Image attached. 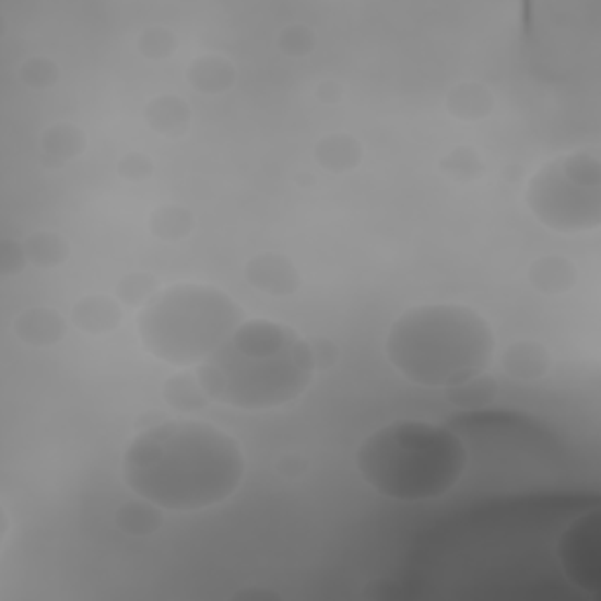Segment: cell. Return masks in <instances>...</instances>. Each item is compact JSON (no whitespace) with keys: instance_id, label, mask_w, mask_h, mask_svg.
<instances>
[{"instance_id":"6da1fadb","label":"cell","mask_w":601,"mask_h":601,"mask_svg":"<svg viewBox=\"0 0 601 601\" xmlns=\"http://www.w3.org/2000/svg\"><path fill=\"white\" fill-rule=\"evenodd\" d=\"M130 492L169 512H196L228 500L245 478L237 439L204 421H161L141 431L122 458Z\"/></svg>"},{"instance_id":"7a4b0ae2","label":"cell","mask_w":601,"mask_h":601,"mask_svg":"<svg viewBox=\"0 0 601 601\" xmlns=\"http://www.w3.org/2000/svg\"><path fill=\"white\" fill-rule=\"evenodd\" d=\"M315 372L310 341L273 320H245L196 369L212 402L243 411H268L298 400Z\"/></svg>"},{"instance_id":"3957f363","label":"cell","mask_w":601,"mask_h":601,"mask_svg":"<svg viewBox=\"0 0 601 601\" xmlns=\"http://www.w3.org/2000/svg\"><path fill=\"white\" fill-rule=\"evenodd\" d=\"M494 329L463 304H423L390 325L386 355L409 384L451 388L492 365Z\"/></svg>"},{"instance_id":"277c9868","label":"cell","mask_w":601,"mask_h":601,"mask_svg":"<svg viewBox=\"0 0 601 601\" xmlns=\"http://www.w3.org/2000/svg\"><path fill=\"white\" fill-rule=\"evenodd\" d=\"M357 472L378 496L425 503L449 494L470 463L466 441L431 421H394L357 447Z\"/></svg>"},{"instance_id":"5b68a950","label":"cell","mask_w":601,"mask_h":601,"mask_svg":"<svg viewBox=\"0 0 601 601\" xmlns=\"http://www.w3.org/2000/svg\"><path fill=\"white\" fill-rule=\"evenodd\" d=\"M245 322V310L224 290L179 282L141 308L137 329L144 351L172 367H198Z\"/></svg>"},{"instance_id":"8992f818","label":"cell","mask_w":601,"mask_h":601,"mask_svg":"<svg viewBox=\"0 0 601 601\" xmlns=\"http://www.w3.org/2000/svg\"><path fill=\"white\" fill-rule=\"evenodd\" d=\"M527 208L550 231L585 233L601 224V163L592 151L552 157L527 184Z\"/></svg>"},{"instance_id":"52a82bcc","label":"cell","mask_w":601,"mask_h":601,"mask_svg":"<svg viewBox=\"0 0 601 601\" xmlns=\"http://www.w3.org/2000/svg\"><path fill=\"white\" fill-rule=\"evenodd\" d=\"M566 578L578 590L599 594L601 588V512L594 508L568 525L555 547Z\"/></svg>"},{"instance_id":"ba28073f","label":"cell","mask_w":601,"mask_h":601,"mask_svg":"<svg viewBox=\"0 0 601 601\" xmlns=\"http://www.w3.org/2000/svg\"><path fill=\"white\" fill-rule=\"evenodd\" d=\"M245 278L251 287L271 296H290L300 287L298 268L280 251H263L251 257L245 266Z\"/></svg>"},{"instance_id":"9c48e42d","label":"cell","mask_w":601,"mask_h":601,"mask_svg":"<svg viewBox=\"0 0 601 601\" xmlns=\"http://www.w3.org/2000/svg\"><path fill=\"white\" fill-rule=\"evenodd\" d=\"M14 337L31 347H50L67 337V320L52 308H28L14 320Z\"/></svg>"},{"instance_id":"30bf717a","label":"cell","mask_w":601,"mask_h":601,"mask_svg":"<svg viewBox=\"0 0 601 601\" xmlns=\"http://www.w3.org/2000/svg\"><path fill=\"white\" fill-rule=\"evenodd\" d=\"M73 325L90 337H104L122 322V306L116 296L94 294L78 300L71 315Z\"/></svg>"},{"instance_id":"8fae6325","label":"cell","mask_w":601,"mask_h":601,"mask_svg":"<svg viewBox=\"0 0 601 601\" xmlns=\"http://www.w3.org/2000/svg\"><path fill=\"white\" fill-rule=\"evenodd\" d=\"M552 367V355L543 343L533 339L515 341L503 355V369L515 381H538Z\"/></svg>"},{"instance_id":"7c38bea8","label":"cell","mask_w":601,"mask_h":601,"mask_svg":"<svg viewBox=\"0 0 601 601\" xmlns=\"http://www.w3.org/2000/svg\"><path fill=\"white\" fill-rule=\"evenodd\" d=\"M146 125L163 137H181L191 125V106L179 94H157L144 108Z\"/></svg>"},{"instance_id":"4fadbf2b","label":"cell","mask_w":601,"mask_h":601,"mask_svg":"<svg viewBox=\"0 0 601 601\" xmlns=\"http://www.w3.org/2000/svg\"><path fill=\"white\" fill-rule=\"evenodd\" d=\"M527 280L535 292L555 296V294H564L576 284L578 280V271L571 259H566L562 255H547L535 259L529 271H527Z\"/></svg>"},{"instance_id":"5bb4252c","label":"cell","mask_w":601,"mask_h":601,"mask_svg":"<svg viewBox=\"0 0 601 601\" xmlns=\"http://www.w3.org/2000/svg\"><path fill=\"white\" fill-rule=\"evenodd\" d=\"M186 78L191 87L200 94H224L235 85L237 71L233 67V61L226 57L202 55L191 61Z\"/></svg>"},{"instance_id":"9a60e30c","label":"cell","mask_w":601,"mask_h":601,"mask_svg":"<svg viewBox=\"0 0 601 601\" xmlns=\"http://www.w3.org/2000/svg\"><path fill=\"white\" fill-rule=\"evenodd\" d=\"M447 110L463 122H478L494 110V92L482 83H458L447 94Z\"/></svg>"},{"instance_id":"2e32d148","label":"cell","mask_w":601,"mask_h":601,"mask_svg":"<svg viewBox=\"0 0 601 601\" xmlns=\"http://www.w3.org/2000/svg\"><path fill=\"white\" fill-rule=\"evenodd\" d=\"M362 155H365V149H362V144L353 134L345 132L325 137L318 149H315V161L331 174H345L357 169V165L362 163Z\"/></svg>"},{"instance_id":"e0dca14e","label":"cell","mask_w":601,"mask_h":601,"mask_svg":"<svg viewBox=\"0 0 601 601\" xmlns=\"http://www.w3.org/2000/svg\"><path fill=\"white\" fill-rule=\"evenodd\" d=\"M114 521L122 533L134 538H146L161 531L165 515H163V508H157L155 503L137 496V500L120 505L114 515Z\"/></svg>"},{"instance_id":"ac0fdd59","label":"cell","mask_w":601,"mask_h":601,"mask_svg":"<svg viewBox=\"0 0 601 601\" xmlns=\"http://www.w3.org/2000/svg\"><path fill=\"white\" fill-rule=\"evenodd\" d=\"M498 394V381L494 376H488L486 372L480 376H472L463 384H456L447 388V400L463 411H478L484 409L494 402Z\"/></svg>"},{"instance_id":"d6986e66","label":"cell","mask_w":601,"mask_h":601,"mask_svg":"<svg viewBox=\"0 0 601 601\" xmlns=\"http://www.w3.org/2000/svg\"><path fill=\"white\" fill-rule=\"evenodd\" d=\"M26 251V261L38 268H57L69 259V243L59 233L38 231L31 233L22 243Z\"/></svg>"},{"instance_id":"ffe728a7","label":"cell","mask_w":601,"mask_h":601,"mask_svg":"<svg viewBox=\"0 0 601 601\" xmlns=\"http://www.w3.org/2000/svg\"><path fill=\"white\" fill-rule=\"evenodd\" d=\"M193 224V214L181 208V204H163V208H157L149 219L151 233L163 243L184 240V237L191 235Z\"/></svg>"},{"instance_id":"44dd1931","label":"cell","mask_w":601,"mask_h":601,"mask_svg":"<svg viewBox=\"0 0 601 601\" xmlns=\"http://www.w3.org/2000/svg\"><path fill=\"white\" fill-rule=\"evenodd\" d=\"M87 146V139L81 128H75L71 122H57L52 128H47L40 137V149L52 155L55 161H73L81 155Z\"/></svg>"},{"instance_id":"7402d4cb","label":"cell","mask_w":601,"mask_h":601,"mask_svg":"<svg viewBox=\"0 0 601 601\" xmlns=\"http://www.w3.org/2000/svg\"><path fill=\"white\" fill-rule=\"evenodd\" d=\"M163 392H165V400L174 409L188 411V414H191V411H200L204 404L210 402L208 392H204V388L198 381V374L172 376L169 381L165 384Z\"/></svg>"},{"instance_id":"603a6c76","label":"cell","mask_w":601,"mask_h":601,"mask_svg":"<svg viewBox=\"0 0 601 601\" xmlns=\"http://www.w3.org/2000/svg\"><path fill=\"white\" fill-rule=\"evenodd\" d=\"M439 169L447 174L449 179L458 181V184H468L480 179L484 174V163L480 153L470 149V146H458L453 151H449L445 157L439 161Z\"/></svg>"},{"instance_id":"cb8c5ba5","label":"cell","mask_w":601,"mask_h":601,"mask_svg":"<svg viewBox=\"0 0 601 601\" xmlns=\"http://www.w3.org/2000/svg\"><path fill=\"white\" fill-rule=\"evenodd\" d=\"M157 292H161L157 290V278L149 273H130L118 282L116 298L125 306L144 308Z\"/></svg>"},{"instance_id":"d4e9b609","label":"cell","mask_w":601,"mask_h":601,"mask_svg":"<svg viewBox=\"0 0 601 601\" xmlns=\"http://www.w3.org/2000/svg\"><path fill=\"white\" fill-rule=\"evenodd\" d=\"M137 47L146 59L161 61V59H167L177 52L179 40H177V34H174V31H169L165 26H151V28L141 31Z\"/></svg>"},{"instance_id":"484cf974","label":"cell","mask_w":601,"mask_h":601,"mask_svg":"<svg viewBox=\"0 0 601 601\" xmlns=\"http://www.w3.org/2000/svg\"><path fill=\"white\" fill-rule=\"evenodd\" d=\"M20 81L31 90L52 87L59 81V67L50 57H31L20 67Z\"/></svg>"},{"instance_id":"4316f807","label":"cell","mask_w":601,"mask_h":601,"mask_svg":"<svg viewBox=\"0 0 601 601\" xmlns=\"http://www.w3.org/2000/svg\"><path fill=\"white\" fill-rule=\"evenodd\" d=\"M278 50L287 57H306L315 50V31L304 24H292L280 31Z\"/></svg>"},{"instance_id":"83f0119b","label":"cell","mask_w":601,"mask_h":601,"mask_svg":"<svg viewBox=\"0 0 601 601\" xmlns=\"http://www.w3.org/2000/svg\"><path fill=\"white\" fill-rule=\"evenodd\" d=\"M118 174L125 181H144L153 174V161L144 153L132 151L118 161Z\"/></svg>"},{"instance_id":"f1b7e54d","label":"cell","mask_w":601,"mask_h":601,"mask_svg":"<svg viewBox=\"0 0 601 601\" xmlns=\"http://www.w3.org/2000/svg\"><path fill=\"white\" fill-rule=\"evenodd\" d=\"M26 263L28 261H26V251H24L22 243L3 240V245H0V273H3L5 278L14 275V273H20Z\"/></svg>"},{"instance_id":"f546056e","label":"cell","mask_w":601,"mask_h":601,"mask_svg":"<svg viewBox=\"0 0 601 601\" xmlns=\"http://www.w3.org/2000/svg\"><path fill=\"white\" fill-rule=\"evenodd\" d=\"M313 347V357H315V367L318 369H329L337 362V347L329 339H318L310 341Z\"/></svg>"},{"instance_id":"4dcf8cb0","label":"cell","mask_w":601,"mask_h":601,"mask_svg":"<svg viewBox=\"0 0 601 601\" xmlns=\"http://www.w3.org/2000/svg\"><path fill=\"white\" fill-rule=\"evenodd\" d=\"M308 470V461L306 458H300L296 453L284 456L282 461L278 463V472L284 474V478H298V474H304Z\"/></svg>"},{"instance_id":"1f68e13d","label":"cell","mask_w":601,"mask_h":601,"mask_svg":"<svg viewBox=\"0 0 601 601\" xmlns=\"http://www.w3.org/2000/svg\"><path fill=\"white\" fill-rule=\"evenodd\" d=\"M233 599H245V601H251V599H280L278 592L273 590H263V588H247V590H240V592H235Z\"/></svg>"},{"instance_id":"d6a6232c","label":"cell","mask_w":601,"mask_h":601,"mask_svg":"<svg viewBox=\"0 0 601 601\" xmlns=\"http://www.w3.org/2000/svg\"><path fill=\"white\" fill-rule=\"evenodd\" d=\"M318 99H322V102H339L341 99V87L337 83H331V81L322 83L318 87Z\"/></svg>"}]
</instances>
